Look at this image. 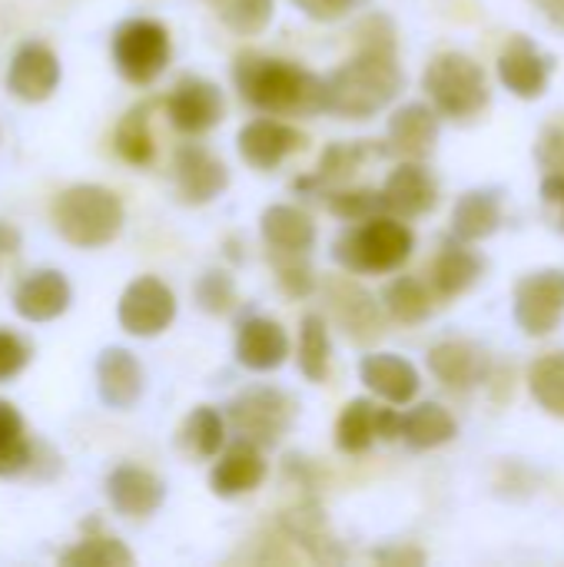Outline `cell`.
I'll list each match as a JSON object with an SVG mask.
<instances>
[{
  "label": "cell",
  "instance_id": "obj_1",
  "mask_svg": "<svg viewBox=\"0 0 564 567\" xmlns=\"http://www.w3.org/2000/svg\"><path fill=\"white\" fill-rule=\"evenodd\" d=\"M359 53L326 76V113L342 120H369L386 110L406 76L396 56V27L382 13H369L359 30Z\"/></svg>",
  "mask_w": 564,
  "mask_h": 567
},
{
  "label": "cell",
  "instance_id": "obj_2",
  "mask_svg": "<svg viewBox=\"0 0 564 567\" xmlns=\"http://www.w3.org/2000/svg\"><path fill=\"white\" fill-rule=\"evenodd\" d=\"M233 80L239 96L269 116H312L326 110V80L286 60L243 53Z\"/></svg>",
  "mask_w": 564,
  "mask_h": 567
},
{
  "label": "cell",
  "instance_id": "obj_3",
  "mask_svg": "<svg viewBox=\"0 0 564 567\" xmlns=\"http://www.w3.org/2000/svg\"><path fill=\"white\" fill-rule=\"evenodd\" d=\"M412 249L416 236L402 223V216L379 213L346 229L336 239L332 256L346 272H396L409 262Z\"/></svg>",
  "mask_w": 564,
  "mask_h": 567
},
{
  "label": "cell",
  "instance_id": "obj_4",
  "mask_svg": "<svg viewBox=\"0 0 564 567\" xmlns=\"http://www.w3.org/2000/svg\"><path fill=\"white\" fill-rule=\"evenodd\" d=\"M57 233L80 249H100L113 243L123 229V203L106 186L80 183L57 196L53 203Z\"/></svg>",
  "mask_w": 564,
  "mask_h": 567
},
{
  "label": "cell",
  "instance_id": "obj_5",
  "mask_svg": "<svg viewBox=\"0 0 564 567\" xmlns=\"http://www.w3.org/2000/svg\"><path fill=\"white\" fill-rule=\"evenodd\" d=\"M422 86L432 100V106L442 113V116H452V120H469L475 113H482L489 106V80H485V70L465 56V53H439L425 76H422Z\"/></svg>",
  "mask_w": 564,
  "mask_h": 567
},
{
  "label": "cell",
  "instance_id": "obj_6",
  "mask_svg": "<svg viewBox=\"0 0 564 567\" xmlns=\"http://www.w3.org/2000/svg\"><path fill=\"white\" fill-rule=\"evenodd\" d=\"M293 419H296V402L273 385H253L229 402L233 432L259 449L279 445L283 435L293 429Z\"/></svg>",
  "mask_w": 564,
  "mask_h": 567
},
{
  "label": "cell",
  "instance_id": "obj_7",
  "mask_svg": "<svg viewBox=\"0 0 564 567\" xmlns=\"http://www.w3.org/2000/svg\"><path fill=\"white\" fill-rule=\"evenodd\" d=\"M113 63L123 80L146 86L170 63V33L163 23L136 17L116 27L113 33Z\"/></svg>",
  "mask_w": 564,
  "mask_h": 567
},
{
  "label": "cell",
  "instance_id": "obj_8",
  "mask_svg": "<svg viewBox=\"0 0 564 567\" xmlns=\"http://www.w3.org/2000/svg\"><path fill=\"white\" fill-rule=\"evenodd\" d=\"M322 299H326V312L332 316V322L359 346H372L382 329V309L376 302V296L369 289H362L356 279L349 276H329L322 279Z\"/></svg>",
  "mask_w": 564,
  "mask_h": 567
},
{
  "label": "cell",
  "instance_id": "obj_9",
  "mask_svg": "<svg viewBox=\"0 0 564 567\" xmlns=\"http://www.w3.org/2000/svg\"><path fill=\"white\" fill-rule=\"evenodd\" d=\"M176 316V296L173 289L156 279V276H140L133 279L123 296H120V306H116V319L120 326L136 336V339H153L160 332L170 329Z\"/></svg>",
  "mask_w": 564,
  "mask_h": 567
},
{
  "label": "cell",
  "instance_id": "obj_10",
  "mask_svg": "<svg viewBox=\"0 0 564 567\" xmlns=\"http://www.w3.org/2000/svg\"><path fill=\"white\" fill-rule=\"evenodd\" d=\"M564 319V269H539L515 286V322L525 336H552Z\"/></svg>",
  "mask_w": 564,
  "mask_h": 567
},
{
  "label": "cell",
  "instance_id": "obj_11",
  "mask_svg": "<svg viewBox=\"0 0 564 567\" xmlns=\"http://www.w3.org/2000/svg\"><path fill=\"white\" fill-rule=\"evenodd\" d=\"M166 113L180 133L196 136V133L213 130L223 120L226 100H223V90L216 83H209L203 76H183L166 100Z\"/></svg>",
  "mask_w": 564,
  "mask_h": 567
},
{
  "label": "cell",
  "instance_id": "obj_12",
  "mask_svg": "<svg viewBox=\"0 0 564 567\" xmlns=\"http://www.w3.org/2000/svg\"><path fill=\"white\" fill-rule=\"evenodd\" d=\"M173 173H176L180 199L189 203V206L213 203V199L223 196L226 186H229L226 166H223L206 146H199V143H183V146L176 150Z\"/></svg>",
  "mask_w": 564,
  "mask_h": 567
},
{
  "label": "cell",
  "instance_id": "obj_13",
  "mask_svg": "<svg viewBox=\"0 0 564 567\" xmlns=\"http://www.w3.org/2000/svg\"><path fill=\"white\" fill-rule=\"evenodd\" d=\"M555 60L529 37H512L499 56V80L522 100H539L548 90Z\"/></svg>",
  "mask_w": 564,
  "mask_h": 567
},
{
  "label": "cell",
  "instance_id": "obj_14",
  "mask_svg": "<svg viewBox=\"0 0 564 567\" xmlns=\"http://www.w3.org/2000/svg\"><path fill=\"white\" fill-rule=\"evenodd\" d=\"M236 143H239V156L253 169H276L289 153H296V150L306 146V136L296 126H289L283 120H273L266 113V116L246 123L239 130V140Z\"/></svg>",
  "mask_w": 564,
  "mask_h": 567
},
{
  "label": "cell",
  "instance_id": "obj_15",
  "mask_svg": "<svg viewBox=\"0 0 564 567\" xmlns=\"http://www.w3.org/2000/svg\"><path fill=\"white\" fill-rule=\"evenodd\" d=\"M60 83V60L47 43H23L7 70V90L27 103H43Z\"/></svg>",
  "mask_w": 564,
  "mask_h": 567
},
{
  "label": "cell",
  "instance_id": "obj_16",
  "mask_svg": "<svg viewBox=\"0 0 564 567\" xmlns=\"http://www.w3.org/2000/svg\"><path fill=\"white\" fill-rule=\"evenodd\" d=\"M289 359V336L276 319L249 316L236 332V362L249 372H273Z\"/></svg>",
  "mask_w": 564,
  "mask_h": 567
},
{
  "label": "cell",
  "instance_id": "obj_17",
  "mask_svg": "<svg viewBox=\"0 0 564 567\" xmlns=\"http://www.w3.org/2000/svg\"><path fill=\"white\" fill-rule=\"evenodd\" d=\"M382 199H386V209L392 216L416 219L435 206L439 186H435L432 173L422 166V159H406L389 173V179L382 186Z\"/></svg>",
  "mask_w": 564,
  "mask_h": 567
},
{
  "label": "cell",
  "instance_id": "obj_18",
  "mask_svg": "<svg viewBox=\"0 0 564 567\" xmlns=\"http://www.w3.org/2000/svg\"><path fill=\"white\" fill-rule=\"evenodd\" d=\"M429 372L442 385H449L455 392H469V389L489 382V355L475 342L449 339V342H439L429 352Z\"/></svg>",
  "mask_w": 564,
  "mask_h": 567
},
{
  "label": "cell",
  "instance_id": "obj_19",
  "mask_svg": "<svg viewBox=\"0 0 564 567\" xmlns=\"http://www.w3.org/2000/svg\"><path fill=\"white\" fill-rule=\"evenodd\" d=\"M106 495H110V505H113L116 515H123V518H150L163 505L166 485L146 468L120 465L106 478Z\"/></svg>",
  "mask_w": 564,
  "mask_h": 567
},
{
  "label": "cell",
  "instance_id": "obj_20",
  "mask_svg": "<svg viewBox=\"0 0 564 567\" xmlns=\"http://www.w3.org/2000/svg\"><path fill=\"white\" fill-rule=\"evenodd\" d=\"M359 375H362L366 389L376 392L389 405H409L419 395V389H422L419 369L409 359L392 355V352L366 355L362 365H359Z\"/></svg>",
  "mask_w": 564,
  "mask_h": 567
},
{
  "label": "cell",
  "instance_id": "obj_21",
  "mask_svg": "<svg viewBox=\"0 0 564 567\" xmlns=\"http://www.w3.org/2000/svg\"><path fill=\"white\" fill-rule=\"evenodd\" d=\"M439 110L429 103H406L389 120V150L402 159H425L439 143Z\"/></svg>",
  "mask_w": 564,
  "mask_h": 567
},
{
  "label": "cell",
  "instance_id": "obj_22",
  "mask_svg": "<svg viewBox=\"0 0 564 567\" xmlns=\"http://www.w3.org/2000/svg\"><path fill=\"white\" fill-rule=\"evenodd\" d=\"M96 389L110 409H133L143 395V369L130 349L110 346L96 359Z\"/></svg>",
  "mask_w": 564,
  "mask_h": 567
},
{
  "label": "cell",
  "instance_id": "obj_23",
  "mask_svg": "<svg viewBox=\"0 0 564 567\" xmlns=\"http://www.w3.org/2000/svg\"><path fill=\"white\" fill-rule=\"evenodd\" d=\"M70 299H73V289H70L66 276L57 272V269H40V272H30L17 286L13 309L27 322H50V319H57V316H63L70 309Z\"/></svg>",
  "mask_w": 564,
  "mask_h": 567
},
{
  "label": "cell",
  "instance_id": "obj_24",
  "mask_svg": "<svg viewBox=\"0 0 564 567\" xmlns=\"http://www.w3.org/2000/svg\"><path fill=\"white\" fill-rule=\"evenodd\" d=\"M266 478V462H263V452L259 445L246 442V439H236L223 458L216 462L213 475H209V485L219 498H239V495H249L263 485Z\"/></svg>",
  "mask_w": 564,
  "mask_h": 567
},
{
  "label": "cell",
  "instance_id": "obj_25",
  "mask_svg": "<svg viewBox=\"0 0 564 567\" xmlns=\"http://www.w3.org/2000/svg\"><path fill=\"white\" fill-rule=\"evenodd\" d=\"M263 239L269 256H309L316 246V223L296 206H269L263 213Z\"/></svg>",
  "mask_w": 564,
  "mask_h": 567
},
{
  "label": "cell",
  "instance_id": "obj_26",
  "mask_svg": "<svg viewBox=\"0 0 564 567\" xmlns=\"http://www.w3.org/2000/svg\"><path fill=\"white\" fill-rule=\"evenodd\" d=\"M482 276V259L475 249H469L465 239L452 236L442 243L435 262H432V286L442 299H455L465 289H472Z\"/></svg>",
  "mask_w": 564,
  "mask_h": 567
},
{
  "label": "cell",
  "instance_id": "obj_27",
  "mask_svg": "<svg viewBox=\"0 0 564 567\" xmlns=\"http://www.w3.org/2000/svg\"><path fill=\"white\" fill-rule=\"evenodd\" d=\"M502 226V199L495 189H469L452 209V236L482 243Z\"/></svg>",
  "mask_w": 564,
  "mask_h": 567
},
{
  "label": "cell",
  "instance_id": "obj_28",
  "mask_svg": "<svg viewBox=\"0 0 564 567\" xmlns=\"http://www.w3.org/2000/svg\"><path fill=\"white\" fill-rule=\"evenodd\" d=\"M455 435H459V425L449 415V409H442L439 402H422V405H416V409H409L402 415V439L419 452L442 449Z\"/></svg>",
  "mask_w": 564,
  "mask_h": 567
},
{
  "label": "cell",
  "instance_id": "obj_29",
  "mask_svg": "<svg viewBox=\"0 0 564 567\" xmlns=\"http://www.w3.org/2000/svg\"><path fill=\"white\" fill-rule=\"evenodd\" d=\"M382 306L386 312L402 322V326H419L432 316V292L422 279L416 276H399L386 286L382 292Z\"/></svg>",
  "mask_w": 564,
  "mask_h": 567
},
{
  "label": "cell",
  "instance_id": "obj_30",
  "mask_svg": "<svg viewBox=\"0 0 564 567\" xmlns=\"http://www.w3.org/2000/svg\"><path fill=\"white\" fill-rule=\"evenodd\" d=\"M376 415H379V409L369 399H352L342 409L339 422H336V445H339V452H346V455H366L372 449V442L379 439Z\"/></svg>",
  "mask_w": 564,
  "mask_h": 567
},
{
  "label": "cell",
  "instance_id": "obj_31",
  "mask_svg": "<svg viewBox=\"0 0 564 567\" xmlns=\"http://www.w3.org/2000/svg\"><path fill=\"white\" fill-rule=\"evenodd\" d=\"M332 365V342L329 326L322 316H306L299 329V372L309 382H326Z\"/></svg>",
  "mask_w": 564,
  "mask_h": 567
},
{
  "label": "cell",
  "instance_id": "obj_32",
  "mask_svg": "<svg viewBox=\"0 0 564 567\" xmlns=\"http://www.w3.org/2000/svg\"><path fill=\"white\" fill-rule=\"evenodd\" d=\"M180 442H183V449L193 458H213L223 449V442H226V422H223V415L216 409H209V405H199L183 422Z\"/></svg>",
  "mask_w": 564,
  "mask_h": 567
},
{
  "label": "cell",
  "instance_id": "obj_33",
  "mask_svg": "<svg viewBox=\"0 0 564 567\" xmlns=\"http://www.w3.org/2000/svg\"><path fill=\"white\" fill-rule=\"evenodd\" d=\"M529 389L532 399L548 412L564 419V352L542 355L532 369H529Z\"/></svg>",
  "mask_w": 564,
  "mask_h": 567
},
{
  "label": "cell",
  "instance_id": "obj_34",
  "mask_svg": "<svg viewBox=\"0 0 564 567\" xmlns=\"http://www.w3.org/2000/svg\"><path fill=\"white\" fill-rule=\"evenodd\" d=\"M116 153L133 163V166H146L153 163V136H150V103L133 106L120 126H116Z\"/></svg>",
  "mask_w": 564,
  "mask_h": 567
},
{
  "label": "cell",
  "instance_id": "obj_35",
  "mask_svg": "<svg viewBox=\"0 0 564 567\" xmlns=\"http://www.w3.org/2000/svg\"><path fill=\"white\" fill-rule=\"evenodd\" d=\"M209 7L233 33L253 37L269 27L276 0H209Z\"/></svg>",
  "mask_w": 564,
  "mask_h": 567
},
{
  "label": "cell",
  "instance_id": "obj_36",
  "mask_svg": "<svg viewBox=\"0 0 564 567\" xmlns=\"http://www.w3.org/2000/svg\"><path fill=\"white\" fill-rule=\"evenodd\" d=\"M30 462V442L23 435L20 412L0 399V475H17Z\"/></svg>",
  "mask_w": 564,
  "mask_h": 567
},
{
  "label": "cell",
  "instance_id": "obj_37",
  "mask_svg": "<svg viewBox=\"0 0 564 567\" xmlns=\"http://www.w3.org/2000/svg\"><path fill=\"white\" fill-rule=\"evenodd\" d=\"M372 156V146L366 143H332L322 159H319V173L312 183H329V186H339L346 183L349 176H356V169Z\"/></svg>",
  "mask_w": 564,
  "mask_h": 567
},
{
  "label": "cell",
  "instance_id": "obj_38",
  "mask_svg": "<svg viewBox=\"0 0 564 567\" xmlns=\"http://www.w3.org/2000/svg\"><path fill=\"white\" fill-rule=\"evenodd\" d=\"M60 565L76 567H123L133 565V555L116 538H86L76 548H66L60 555Z\"/></svg>",
  "mask_w": 564,
  "mask_h": 567
},
{
  "label": "cell",
  "instance_id": "obj_39",
  "mask_svg": "<svg viewBox=\"0 0 564 567\" xmlns=\"http://www.w3.org/2000/svg\"><path fill=\"white\" fill-rule=\"evenodd\" d=\"M326 206L332 216H339L346 223H362V219H372L379 213H389L382 189H329Z\"/></svg>",
  "mask_w": 564,
  "mask_h": 567
},
{
  "label": "cell",
  "instance_id": "obj_40",
  "mask_svg": "<svg viewBox=\"0 0 564 567\" xmlns=\"http://www.w3.org/2000/svg\"><path fill=\"white\" fill-rule=\"evenodd\" d=\"M279 276V286L293 299H306L319 289V279L309 266V256H269Z\"/></svg>",
  "mask_w": 564,
  "mask_h": 567
},
{
  "label": "cell",
  "instance_id": "obj_41",
  "mask_svg": "<svg viewBox=\"0 0 564 567\" xmlns=\"http://www.w3.org/2000/svg\"><path fill=\"white\" fill-rule=\"evenodd\" d=\"M196 302L203 312L209 316H223L236 306V282L229 272L223 269H209L199 282H196Z\"/></svg>",
  "mask_w": 564,
  "mask_h": 567
},
{
  "label": "cell",
  "instance_id": "obj_42",
  "mask_svg": "<svg viewBox=\"0 0 564 567\" xmlns=\"http://www.w3.org/2000/svg\"><path fill=\"white\" fill-rule=\"evenodd\" d=\"M27 362H30V352H27L23 339L0 329V382L17 379L27 369Z\"/></svg>",
  "mask_w": 564,
  "mask_h": 567
},
{
  "label": "cell",
  "instance_id": "obj_43",
  "mask_svg": "<svg viewBox=\"0 0 564 567\" xmlns=\"http://www.w3.org/2000/svg\"><path fill=\"white\" fill-rule=\"evenodd\" d=\"M306 17H312V20H326V23H332V20H339V17H346L356 3H362V0H293Z\"/></svg>",
  "mask_w": 564,
  "mask_h": 567
},
{
  "label": "cell",
  "instance_id": "obj_44",
  "mask_svg": "<svg viewBox=\"0 0 564 567\" xmlns=\"http://www.w3.org/2000/svg\"><path fill=\"white\" fill-rule=\"evenodd\" d=\"M539 159L545 163V169H548V173L564 169V130L562 126H555V130H548V133H545V140H542V146H539Z\"/></svg>",
  "mask_w": 564,
  "mask_h": 567
},
{
  "label": "cell",
  "instance_id": "obj_45",
  "mask_svg": "<svg viewBox=\"0 0 564 567\" xmlns=\"http://www.w3.org/2000/svg\"><path fill=\"white\" fill-rule=\"evenodd\" d=\"M376 432L382 442H392V439H402V415L396 409H379L376 415Z\"/></svg>",
  "mask_w": 564,
  "mask_h": 567
},
{
  "label": "cell",
  "instance_id": "obj_46",
  "mask_svg": "<svg viewBox=\"0 0 564 567\" xmlns=\"http://www.w3.org/2000/svg\"><path fill=\"white\" fill-rule=\"evenodd\" d=\"M542 196H545V203L562 206V226H564V169H555V173H548V176H545V183H542Z\"/></svg>",
  "mask_w": 564,
  "mask_h": 567
},
{
  "label": "cell",
  "instance_id": "obj_47",
  "mask_svg": "<svg viewBox=\"0 0 564 567\" xmlns=\"http://www.w3.org/2000/svg\"><path fill=\"white\" fill-rule=\"evenodd\" d=\"M535 7L545 13V20H548L552 27L564 30V0H535Z\"/></svg>",
  "mask_w": 564,
  "mask_h": 567
},
{
  "label": "cell",
  "instance_id": "obj_48",
  "mask_svg": "<svg viewBox=\"0 0 564 567\" xmlns=\"http://www.w3.org/2000/svg\"><path fill=\"white\" fill-rule=\"evenodd\" d=\"M17 249H20V233H17V229H10L7 223H0V256L17 252Z\"/></svg>",
  "mask_w": 564,
  "mask_h": 567
}]
</instances>
